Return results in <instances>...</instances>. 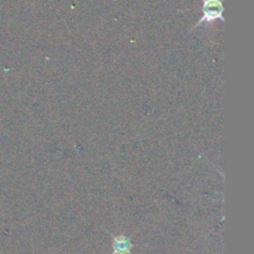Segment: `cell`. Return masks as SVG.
Here are the masks:
<instances>
[{
	"label": "cell",
	"mask_w": 254,
	"mask_h": 254,
	"mask_svg": "<svg viewBox=\"0 0 254 254\" xmlns=\"http://www.w3.org/2000/svg\"><path fill=\"white\" fill-rule=\"evenodd\" d=\"M201 1H202V16L191 27L190 32L203 24H212L217 20L225 22V17H223L225 6H223L222 0H201Z\"/></svg>",
	"instance_id": "obj_1"
},
{
	"label": "cell",
	"mask_w": 254,
	"mask_h": 254,
	"mask_svg": "<svg viewBox=\"0 0 254 254\" xmlns=\"http://www.w3.org/2000/svg\"><path fill=\"white\" fill-rule=\"evenodd\" d=\"M134 245L127 236H113V253L112 254H131Z\"/></svg>",
	"instance_id": "obj_2"
}]
</instances>
